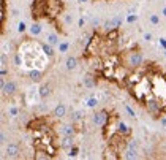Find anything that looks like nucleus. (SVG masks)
Here are the masks:
<instances>
[{
	"mask_svg": "<svg viewBox=\"0 0 166 160\" xmlns=\"http://www.w3.org/2000/svg\"><path fill=\"white\" fill-rule=\"evenodd\" d=\"M161 15H163V16L166 18V5H164V6H163V8H161Z\"/></svg>",
	"mask_w": 166,
	"mask_h": 160,
	"instance_id": "bb28decb",
	"label": "nucleus"
},
{
	"mask_svg": "<svg viewBox=\"0 0 166 160\" xmlns=\"http://www.w3.org/2000/svg\"><path fill=\"white\" fill-rule=\"evenodd\" d=\"M78 2H81V3H84V2H87V0H78Z\"/></svg>",
	"mask_w": 166,
	"mask_h": 160,
	"instance_id": "c85d7f7f",
	"label": "nucleus"
},
{
	"mask_svg": "<svg viewBox=\"0 0 166 160\" xmlns=\"http://www.w3.org/2000/svg\"><path fill=\"white\" fill-rule=\"evenodd\" d=\"M160 45L164 48V51H166V40H164V38H161V40H160Z\"/></svg>",
	"mask_w": 166,
	"mask_h": 160,
	"instance_id": "a878e982",
	"label": "nucleus"
},
{
	"mask_svg": "<svg viewBox=\"0 0 166 160\" xmlns=\"http://www.w3.org/2000/svg\"><path fill=\"white\" fill-rule=\"evenodd\" d=\"M18 114H19V106H18V105L11 106V108H10V116L15 117V116H18Z\"/></svg>",
	"mask_w": 166,
	"mask_h": 160,
	"instance_id": "412c9836",
	"label": "nucleus"
},
{
	"mask_svg": "<svg viewBox=\"0 0 166 160\" xmlns=\"http://www.w3.org/2000/svg\"><path fill=\"white\" fill-rule=\"evenodd\" d=\"M6 155L8 157H18L19 155V144H16V143L6 144Z\"/></svg>",
	"mask_w": 166,
	"mask_h": 160,
	"instance_id": "f8f14e48",
	"label": "nucleus"
},
{
	"mask_svg": "<svg viewBox=\"0 0 166 160\" xmlns=\"http://www.w3.org/2000/svg\"><path fill=\"white\" fill-rule=\"evenodd\" d=\"M74 136H60V146H62V151H68L74 146Z\"/></svg>",
	"mask_w": 166,
	"mask_h": 160,
	"instance_id": "9d476101",
	"label": "nucleus"
},
{
	"mask_svg": "<svg viewBox=\"0 0 166 160\" xmlns=\"http://www.w3.org/2000/svg\"><path fill=\"white\" fill-rule=\"evenodd\" d=\"M70 122H78V121H81L82 119V113L81 111H70Z\"/></svg>",
	"mask_w": 166,
	"mask_h": 160,
	"instance_id": "f3484780",
	"label": "nucleus"
},
{
	"mask_svg": "<svg viewBox=\"0 0 166 160\" xmlns=\"http://www.w3.org/2000/svg\"><path fill=\"white\" fill-rule=\"evenodd\" d=\"M25 76L32 82H35V84H41L43 79H44V76H46V72H43V70H30V72L25 73Z\"/></svg>",
	"mask_w": 166,
	"mask_h": 160,
	"instance_id": "6e6552de",
	"label": "nucleus"
},
{
	"mask_svg": "<svg viewBox=\"0 0 166 160\" xmlns=\"http://www.w3.org/2000/svg\"><path fill=\"white\" fill-rule=\"evenodd\" d=\"M96 103H98V100H96L95 97H90V98L87 100V106H90V108H93V106H96Z\"/></svg>",
	"mask_w": 166,
	"mask_h": 160,
	"instance_id": "4be33fe9",
	"label": "nucleus"
},
{
	"mask_svg": "<svg viewBox=\"0 0 166 160\" xmlns=\"http://www.w3.org/2000/svg\"><path fill=\"white\" fill-rule=\"evenodd\" d=\"M149 22L152 25H158V22H160V16H158V13H150V15H149Z\"/></svg>",
	"mask_w": 166,
	"mask_h": 160,
	"instance_id": "6ab92c4d",
	"label": "nucleus"
},
{
	"mask_svg": "<svg viewBox=\"0 0 166 160\" xmlns=\"http://www.w3.org/2000/svg\"><path fill=\"white\" fill-rule=\"evenodd\" d=\"M144 40H146V41H150V40H152V33H149V32L144 33Z\"/></svg>",
	"mask_w": 166,
	"mask_h": 160,
	"instance_id": "393cba45",
	"label": "nucleus"
},
{
	"mask_svg": "<svg viewBox=\"0 0 166 160\" xmlns=\"http://www.w3.org/2000/svg\"><path fill=\"white\" fill-rule=\"evenodd\" d=\"M78 62H79L78 57H74V55H68V57H67V62H65V65H67L68 70H74V68L78 67Z\"/></svg>",
	"mask_w": 166,
	"mask_h": 160,
	"instance_id": "2eb2a0df",
	"label": "nucleus"
},
{
	"mask_svg": "<svg viewBox=\"0 0 166 160\" xmlns=\"http://www.w3.org/2000/svg\"><path fill=\"white\" fill-rule=\"evenodd\" d=\"M65 10V0H32L30 18L35 22H47L60 37H67L65 25L60 21Z\"/></svg>",
	"mask_w": 166,
	"mask_h": 160,
	"instance_id": "f257e3e1",
	"label": "nucleus"
},
{
	"mask_svg": "<svg viewBox=\"0 0 166 160\" xmlns=\"http://www.w3.org/2000/svg\"><path fill=\"white\" fill-rule=\"evenodd\" d=\"M8 24V0H0V35L5 37Z\"/></svg>",
	"mask_w": 166,
	"mask_h": 160,
	"instance_id": "39448f33",
	"label": "nucleus"
},
{
	"mask_svg": "<svg viewBox=\"0 0 166 160\" xmlns=\"http://www.w3.org/2000/svg\"><path fill=\"white\" fill-rule=\"evenodd\" d=\"M98 79H96V76L90 72V73H87L86 75V78H84V84H86V87H89V89H92V87H95V86H98Z\"/></svg>",
	"mask_w": 166,
	"mask_h": 160,
	"instance_id": "9b49d317",
	"label": "nucleus"
},
{
	"mask_svg": "<svg viewBox=\"0 0 166 160\" xmlns=\"http://www.w3.org/2000/svg\"><path fill=\"white\" fill-rule=\"evenodd\" d=\"M51 94H52V87H51L49 82H44V84L40 86V95L43 97V98H47Z\"/></svg>",
	"mask_w": 166,
	"mask_h": 160,
	"instance_id": "4468645a",
	"label": "nucleus"
},
{
	"mask_svg": "<svg viewBox=\"0 0 166 160\" xmlns=\"http://www.w3.org/2000/svg\"><path fill=\"white\" fill-rule=\"evenodd\" d=\"M92 2L95 3V2H114V0H92Z\"/></svg>",
	"mask_w": 166,
	"mask_h": 160,
	"instance_id": "cd10ccee",
	"label": "nucleus"
},
{
	"mask_svg": "<svg viewBox=\"0 0 166 160\" xmlns=\"http://www.w3.org/2000/svg\"><path fill=\"white\" fill-rule=\"evenodd\" d=\"M108 114H109V109H108V108H103V109L95 111V113H93V116H92V122L96 125V127H101V125L105 124V121H106Z\"/></svg>",
	"mask_w": 166,
	"mask_h": 160,
	"instance_id": "423d86ee",
	"label": "nucleus"
},
{
	"mask_svg": "<svg viewBox=\"0 0 166 160\" xmlns=\"http://www.w3.org/2000/svg\"><path fill=\"white\" fill-rule=\"evenodd\" d=\"M136 19H138V16H136V15H128L127 22H128V24H133V22H136Z\"/></svg>",
	"mask_w": 166,
	"mask_h": 160,
	"instance_id": "5701e85b",
	"label": "nucleus"
},
{
	"mask_svg": "<svg viewBox=\"0 0 166 160\" xmlns=\"http://www.w3.org/2000/svg\"><path fill=\"white\" fill-rule=\"evenodd\" d=\"M68 49H70V41H60V45L57 46V52L65 54Z\"/></svg>",
	"mask_w": 166,
	"mask_h": 160,
	"instance_id": "a211bd4d",
	"label": "nucleus"
},
{
	"mask_svg": "<svg viewBox=\"0 0 166 160\" xmlns=\"http://www.w3.org/2000/svg\"><path fill=\"white\" fill-rule=\"evenodd\" d=\"M120 122H122V117H120V114H119V111H116V109L111 108V109H109V114H108L106 121H105V124L100 127V128H101V138H103V141H108L109 138L112 136L117 130H119Z\"/></svg>",
	"mask_w": 166,
	"mask_h": 160,
	"instance_id": "7ed1b4c3",
	"label": "nucleus"
},
{
	"mask_svg": "<svg viewBox=\"0 0 166 160\" xmlns=\"http://www.w3.org/2000/svg\"><path fill=\"white\" fill-rule=\"evenodd\" d=\"M52 116L57 117V119H63L68 116V106L65 103H57V106L52 109Z\"/></svg>",
	"mask_w": 166,
	"mask_h": 160,
	"instance_id": "1a4fd4ad",
	"label": "nucleus"
},
{
	"mask_svg": "<svg viewBox=\"0 0 166 160\" xmlns=\"http://www.w3.org/2000/svg\"><path fill=\"white\" fill-rule=\"evenodd\" d=\"M59 33L57 32H51V33H47V35H46V41H47V43H49V45H52V46H55V48H57L59 45H60V40H59Z\"/></svg>",
	"mask_w": 166,
	"mask_h": 160,
	"instance_id": "ddd939ff",
	"label": "nucleus"
},
{
	"mask_svg": "<svg viewBox=\"0 0 166 160\" xmlns=\"http://www.w3.org/2000/svg\"><path fill=\"white\" fill-rule=\"evenodd\" d=\"M0 86H2V95H3V98L6 97V98H11V97H15L18 95L19 92V86H18V82L15 79H8V81H5V78L0 79Z\"/></svg>",
	"mask_w": 166,
	"mask_h": 160,
	"instance_id": "20e7f679",
	"label": "nucleus"
},
{
	"mask_svg": "<svg viewBox=\"0 0 166 160\" xmlns=\"http://www.w3.org/2000/svg\"><path fill=\"white\" fill-rule=\"evenodd\" d=\"M67 152H68V155H70V157H76V155H78V152H79V146L74 144V146H71V148L68 149Z\"/></svg>",
	"mask_w": 166,
	"mask_h": 160,
	"instance_id": "aec40b11",
	"label": "nucleus"
},
{
	"mask_svg": "<svg viewBox=\"0 0 166 160\" xmlns=\"http://www.w3.org/2000/svg\"><path fill=\"white\" fill-rule=\"evenodd\" d=\"M25 29H27V27H25V22H19V25H18V32H19V33H24Z\"/></svg>",
	"mask_w": 166,
	"mask_h": 160,
	"instance_id": "b1692460",
	"label": "nucleus"
},
{
	"mask_svg": "<svg viewBox=\"0 0 166 160\" xmlns=\"http://www.w3.org/2000/svg\"><path fill=\"white\" fill-rule=\"evenodd\" d=\"M150 2H152V0H150Z\"/></svg>",
	"mask_w": 166,
	"mask_h": 160,
	"instance_id": "c756f323",
	"label": "nucleus"
},
{
	"mask_svg": "<svg viewBox=\"0 0 166 160\" xmlns=\"http://www.w3.org/2000/svg\"><path fill=\"white\" fill-rule=\"evenodd\" d=\"M30 33H32L33 37H40L41 33H43V27H41V24L33 21V24L30 25Z\"/></svg>",
	"mask_w": 166,
	"mask_h": 160,
	"instance_id": "dca6fc26",
	"label": "nucleus"
},
{
	"mask_svg": "<svg viewBox=\"0 0 166 160\" xmlns=\"http://www.w3.org/2000/svg\"><path fill=\"white\" fill-rule=\"evenodd\" d=\"M117 57H119V65L123 67L128 72H135L139 67H142L144 64V54H142V48L141 45L135 43L133 46L127 48V49H122L117 52Z\"/></svg>",
	"mask_w": 166,
	"mask_h": 160,
	"instance_id": "f03ea898",
	"label": "nucleus"
},
{
	"mask_svg": "<svg viewBox=\"0 0 166 160\" xmlns=\"http://www.w3.org/2000/svg\"><path fill=\"white\" fill-rule=\"evenodd\" d=\"M103 158H108V160H120V158H123V157H122L120 152L114 148V146H111V144L106 143V148H105V151H103Z\"/></svg>",
	"mask_w": 166,
	"mask_h": 160,
	"instance_id": "0eeeda50",
	"label": "nucleus"
}]
</instances>
